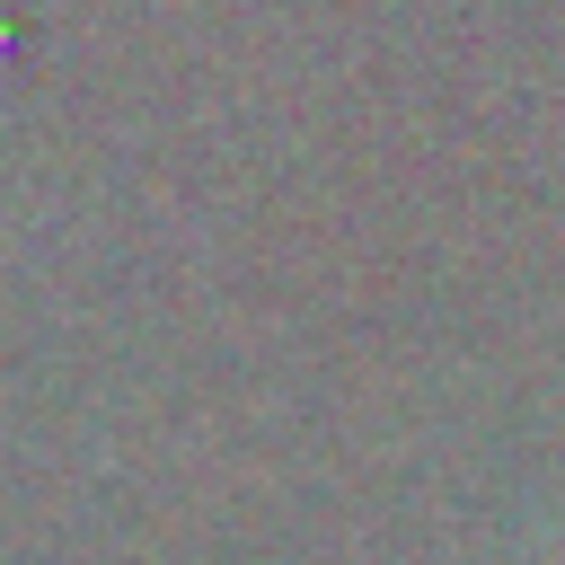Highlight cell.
I'll list each match as a JSON object with an SVG mask.
<instances>
[{"instance_id": "6da1fadb", "label": "cell", "mask_w": 565, "mask_h": 565, "mask_svg": "<svg viewBox=\"0 0 565 565\" xmlns=\"http://www.w3.org/2000/svg\"><path fill=\"white\" fill-rule=\"evenodd\" d=\"M512 565H565V539H539V547H521Z\"/></svg>"}]
</instances>
